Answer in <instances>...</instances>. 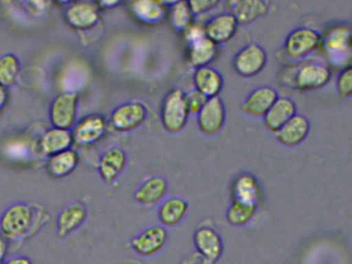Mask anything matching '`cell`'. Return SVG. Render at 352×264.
Returning <instances> with one entry per match:
<instances>
[{
    "instance_id": "25",
    "label": "cell",
    "mask_w": 352,
    "mask_h": 264,
    "mask_svg": "<svg viewBox=\"0 0 352 264\" xmlns=\"http://www.w3.org/2000/svg\"><path fill=\"white\" fill-rule=\"evenodd\" d=\"M309 130V121L304 116L296 115L275 135L281 145L295 148L305 141Z\"/></svg>"
},
{
    "instance_id": "8",
    "label": "cell",
    "mask_w": 352,
    "mask_h": 264,
    "mask_svg": "<svg viewBox=\"0 0 352 264\" xmlns=\"http://www.w3.org/2000/svg\"><path fill=\"white\" fill-rule=\"evenodd\" d=\"M168 242V232L162 225H154L133 238L131 247L140 257L152 258L160 254Z\"/></svg>"
},
{
    "instance_id": "40",
    "label": "cell",
    "mask_w": 352,
    "mask_h": 264,
    "mask_svg": "<svg viewBox=\"0 0 352 264\" xmlns=\"http://www.w3.org/2000/svg\"><path fill=\"white\" fill-rule=\"evenodd\" d=\"M121 1H118V0H107V1H99L98 6L101 10H113V8H117L121 4Z\"/></svg>"
},
{
    "instance_id": "37",
    "label": "cell",
    "mask_w": 352,
    "mask_h": 264,
    "mask_svg": "<svg viewBox=\"0 0 352 264\" xmlns=\"http://www.w3.org/2000/svg\"><path fill=\"white\" fill-rule=\"evenodd\" d=\"M8 99H10V94H8V89L0 86V113L3 111L4 108L8 105Z\"/></svg>"
},
{
    "instance_id": "32",
    "label": "cell",
    "mask_w": 352,
    "mask_h": 264,
    "mask_svg": "<svg viewBox=\"0 0 352 264\" xmlns=\"http://www.w3.org/2000/svg\"><path fill=\"white\" fill-rule=\"evenodd\" d=\"M336 89L343 99L352 97V65L344 68L337 78Z\"/></svg>"
},
{
    "instance_id": "14",
    "label": "cell",
    "mask_w": 352,
    "mask_h": 264,
    "mask_svg": "<svg viewBox=\"0 0 352 264\" xmlns=\"http://www.w3.org/2000/svg\"><path fill=\"white\" fill-rule=\"evenodd\" d=\"M194 245L197 253L208 264L217 263L223 255V240L212 228H199L194 234Z\"/></svg>"
},
{
    "instance_id": "29",
    "label": "cell",
    "mask_w": 352,
    "mask_h": 264,
    "mask_svg": "<svg viewBox=\"0 0 352 264\" xmlns=\"http://www.w3.org/2000/svg\"><path fill=\"white\" fill-rule=\"evenodd\" d=\"M167 6H169V23L175 31L184 33L188 27L194 24L195 17L188 1H173L167 3Z\"/></svg>"
},
{
    "instance_id": "19",
    "label": "cell",
    "mask_w": 352,
    "mask_h": 264,
    "mask_svg": "<svg viewBox=\"0 0 352 264\" xmlns=\"http://www.w3.org/2000/svg\"><path fill=\"white\" fill-rule=\"evenodd\" d=\"M88 218L86 207L80 203H74L64 207L56 220V227L59 238H64L80 230Z\"/></svg>"
},
{
    "instance_id": "4",
    "label": "cell",
    "mask_w": 352,
    "mask_h": 264,
    "mask_svg": "<svg viewBox=\"0 0 352 264\" xmlns=\"http://www.w3.org/2000/svg\"><path fill=\"white\" fill-rule=\"evenodd\" d=\"M78 93L63 92L57 95L49 108V120L52 128L70 130L78 122Z\"/></svg>"
},
{
    "instance_id": "34",
    "label": "cell",
    "mask_w": 352,
    "mask_h": 264,
    "mask_svg": "<svg viewBox=\"0 0 352 264\" xmlns=\"http://www.w3.org/2000/svg\"><path fill=\"white\" fill-rule=\"evenodd\" d=\"M188 3L195 18H198L199 16H202L217 8L219 1V0H192L188 1Z\"/></svg>"
},
{
    "instance_id": "10",
    "label": "cell",
    "mask_w": 352,
    "mask_h": 264,
    "mask_svg": "<svg viewBox=\"0 0 352 264\" xmlns=\"http://www.w3.org/2000/svg\"><path fill=\"white\" fill-rule=\"evenodd\" d=\"M267 64V53L258 43L242 48L233 60L235 72L243 78H252L263 72Z\"/></svg>"
},
{
    "instance_id": "38",
    "label": "cell",
    "mask_w": 352,
    "mask_h": 264,
    "mask_svg": "<svg viewBox=\"0 0 352 264\" xmlns=\"http://www.w3.org/2000/svg\"><path fill=\"white\" fill-rule=\"evenodd\" d=\"M182 264H208L206 263L204 258L201 256L200 254L196 253V254L188 256V258L184 259Z\"/></svg>"
},
{
    "instance_id": "15",
    "label": "cell",
    "mask_w": 352,
    "mask_h": 264,
    "mask_svg": "<svg viewBox=\"0 0 352 264\" xmlns=\"http://www.w3.org/2000/svg\"><path fill=\"white\" fill-rule=\"evenodd\" d=\"M237 20L231 12H223L213 17L205 24V35L217 45L229 43L237 32Z\"/></svg>"
},
{
    "instance_id": "16",
    "label": "cell",
    "mask_w": 352,
    "mask_h": 264,
    "mask_svg": "<svg viewBox=\"0 0 352 264\" xmlns=\"http://www.w3.org/2000/svg\"><path fill=\"white\" fill-rule=\"evenodd\" d=\"M74 137L70 130L52 128L39 137L37 149L41 155L49 158L70 150L74 145Z\"/></svg>"
},
{
    "instance_id": "35",
    "label": "cell",
    "mask_w": 352,
    "mask_h": 264,
    "mask_svg": "<svg viewBox=\"0 0 352 264\" xmlns=\"http://www.w3.org/2000/svg\"><path fill=\"white\" fill-rule=\"evenodd\" d=\"M184 37L188 41V45L199 41V39H204V37H206V35H205V25L201 24V23H194L192 26L188 27L184 31Z\"/></svg>"
},
{
    "instance_id": "28",
    "label": "cell",
    "mask_w": 352,
    "mask_h": 264,
    "mask_svg": "<svg viewBox=\"0 0 352 264\" xmlns=\"http://www.w3.org/2000/svg\"><path fill=\"white\" fill-rule=\"evenodd\" d=\"M80 157L74 150L57 154L47 160V168L54 178L62 179L72 174L78 167Z\"/></svg>"
},
{
    "instance_id": "17",
    "label": "cell",
    "mask_w": 352,
    "mask_h": 264,
    "mask_svg": "<svg viewBox=\"0 0 352 264\" xmlns=\"http://www.w3.org/2000/svg\"><path fill=\"white\" fill-rule=\"evenodd\" d=\"M277 99L278 94L271 87L254 89L242 103V113L252 118H264Z\"/></svg>"
},
{
    "instance_id": "12",
    "label": "cell",
    "mask_w": 352,
    "mask_h": 264,
    "mask_svg": "<svg viewBox=\"0 0 352 264\" xmlns=\"http://www.w3.org/2000/svg\"><path fill=\"white\" fill-rule=\"evenodd\" d=\"M199 130L207 136H213L223 130L226 122V108L219 97L208 99L197 116Z\"/></svg>"
},
{
    "instance_id": "20",
    "label": "cell",
    "mask_w": 352,
    "mask_h": 264,
    "mask_svg": "<svg viewBox=\"0 0 352 264\" xmlns=\"http://www.w3.org/2000/svg\"><path fill=\"white\" fill-rule=\"evenodd\" d=\"M168 192V184L162 176H152L144 181L135 191L134 199L140 205L146 207H154L165 201Z\"/></svg>"
},
{
    "instance_id": "3",
    "label": "cell",
    "mask_w": 352,
    "mask_h": 264,
    "mask_svg": "<svg viewBox=\"0 0 352 264\" xmlns=\"http://www.w3.org/2000/svg\"><path fill=\"white\" fill-rule=\"evenodd\" d=\"M320 47L332 61H346L352 55V27L345 24L331 27L320 39Z\"/></svg>"
},
{
    "instance_id": "24",
    "label": "cell",
    "mask_w": 352,
    "mask_h": 264,
    "mask_svg": "<svg viewBox=\"0 0 352 264\" xmlns=\"http://www.w3.org/2000/svg\"><path fill=\"white\" fill-rule=\"evenodd\" d=\"M219 54V45L204 37L188 45L186 57L190 65L198 70L210 66L217 59Z\"/></svg>"
},
{
    "instance_id": "13",
    "label": "cell",
    "mask_w": 352,
    "mask_h": 264,
    "mask_svg": "<svg viewBox=\"0 0 352 264\" xmlns=\"http://www.w3.org/2000/svg\"><path fill=\"white\" fill-rule=\"evenodd\" d=\"M131 16L144 25H158L168 17L169 6L158 0H138L130 2L128 6Z\"/></svg>"
},
{
    "instance_id": "9",
    "label": "cell",
    "mask_w": 352,
    "mask_h": 264,
    "mask_svg": "<svg viewBox=\"0 0 352 264\" xmlns=\"http://www.w3.org/2000/svg\"><path fill=\"white\" fill-rule=\"evenodd\" d=\"M148 119V111L142 103H127L119 105L111 113V128L118 132H131L144 125Z\"/></svg>"
},
{
    "instance_id": "22",
    "label": "cell",
    "mask_w": 352,
    "mask_h": 264,
    "mask_svg": "<svg viewBox=\"0 0 352 264\" xmlns=\"http://www.w3.org/2000/svg\"><path fill=\"white\" fill-rule=\"evenodd\" d=\"M296 115H297L296 103L287 97H278L276 103L269 110L263 119L267 130L276 134Z\"/></svg>"
},
{
    "instance_id": "26",
    "label": "cell",
    "mask_w": 352,
    "mask_h": 264,
    "mask_svg": "<svg viewBox=\"0 0 352 264\" xmlns=\"http://www.w3.org/2000/svg\"><path fill=\"white\" fill-rule=\"evenodd\" d=\"M188 203L182 197L165 199L159 207V221L163 227H175L184 221L188 215Z\"/></svg>"
},
{
    "instance_id": "11",
    "label": "cell",
    "mask_w": 352,
    "mask_h": 264,
    "mask_svg": "<svg viewBox=\"0 0 352 264\" xmlns=\"http://www.w3.org/2000/svg\"><path fill=\"white\" fill-rule=\"evenodd\" d=\"M332 72L324 64L310 63L302 66L294 79V86L300 92H309L322 88L330 82Z\"/></svg>"
},
{
    "instance_id": "6",
    "label": "cell",
    "mask_w": 352,
    "mask_h": 264,
    "mask_svg": "<svg viewBox=\"0 0 352 264\" xmlns=\"http://www.w3.org/2000/svg\"><path fill=\"white\" fill-rule=\"evenodd\" d=\"M65 22L78 31L91 30L101 21V8L98 2H69L64 12Z\"/></svg>"
},
{
    "instance_id": "41",
    "label": "cell",
    "mask_w": 352,
    "mask_h": 264,
    "mask_svg": "<svg viewBox=\"0 0 352 264\" xmlns=\"http://www.w3.org/2000/svg\"><path fill=\"white\" fill-rule=\"evenodd\" d=\"M0 264H2V263H0Z\"/></svg>"
},
{
    "instance_id": "31",
    "label": "cell",
    "mask_w": 352,
    "mask_h": 264,
    "mask_svg": "<svg viewBox=\"0 0 352 264\" xmlns=\"http://www.w3.org/2000/svg\"><path fill=\"white\" fill-rule=\"evenodd\" d=\"M21 72V62L12 53L4 54L0 57V86L8 89L18 81Z\"/></svg>"
},
{
    "instance_id": "2",
    "label": "cell",
    "mask_w": 352,
    "mask_h": 264,
    "mask_svg": "<svg viewBox=\"0 0 352 264\" xmlns=\"http://www.w3.org/2000/svg\"><path fill=\"white\" fill-rule=\"evenodd\" d=\"M190 114L186 103V94L180 89L170 91L165 97L161 108V123L167 132L177 134L186 128Z\"/></svg>"
},
{
    "instance_id": "5",
    "label": "cell",
    "mask_w": 352,
    "mask_h": 264,
    "mask_svg": "<svg viewBox=\"0 0 352 264\" xmlns=\"http://www.w3.org/2000/svg\"><path fill=\"white\" fill-rule=\"evenodd\" d=\"M109 132V123L104 116L90 114L78 120L72 133L74 145L87 148L96 145L104 139Z\"/></svg>"
},
{
    "instance_id": "30",
    "label": "cell",
    "mask_w": 352,
    "mask_h": 264,
    "mask_svg": "<svg viewBox=\"0 0 352 264\" xmlns=\"http://www.w3.org/2000/svg\"><path fill=\"white\" fill-rule=\"evenodd\" d=\"M256 205L233 201L228 207L226 219L234 227H244L254 219L256 212Z\"/></svg>"
},
{
    "instance_id": "36",
    "label": "cell",
    "mask_w": 352,
    "mask_h": 264,
    "mask_svg": "<svg viewBox=\"0 0 352 264\" xmlns=\"http://www.w3.org/2000/svg\"><path fill=\"white\" fill-rule=\"evenodd\" d=\"M8 240L0 234V263L6 261V255H8Z\"/></svg>"
},
{
    "instance_id": "33",
    "label": "cell",
    "mask_w": 352,
    "mask_h": 264,
    "mask_svg": "<svg viewBox=\"0 0 352 264\" xmlns=\"http://www.w3.org/2000/svg\"><path fill=\"white\" fill-rule=\"evenodd\" d=\"M207 101H208V99H207L204 95L198 92V91H190V93L186 94V103L188 114H190V115L198 116L201 110L206 105Z\"/></svg>"
},
{
    "instance_id": "23",
    "label": "cell",
    "mask_w": 352,
    "mask_h": 264,
    "mask_svg": "<svg viewBox=\"0 0 352 264\" xmlns=\"http://www.w3.org/2000/svg\"><path fill=\"white\" fill-rule=\"evenodd\" d=\"M195 90L204 95L207 99L219 97L223 90V79L221 72L211 66L198 68L192 77Z\"/></svg>"
},
{
    "instance_id": "18",
    "label": "cell",
    "mask_w": 352,
    "mask_h": 264,
    "mask_svg": "<svg viewBox=\"0 0 352 264\" xmlns=\"http://www.w3.org/2000/svg\"><path fill=\"white\" fill-rule=\"evenodd\" d=\"M127 154L119 147L109 148L99 160L98 170L101 179L111 185L119 179L127 166Z\"/></svg>"
},
{
    "instance_id": "1",
    "label": "cell",
    "mask_w": 352,
    "mask_h": 264,
    "mask_svg": "<svg viewBox=\"0 0 352 264\" xmlns=\"http://www.w3.org/2000/svg\"><path fill=\"white\" fill-rule=\"evenodd\" d=\"M35 214L28 203H14L0 217V234L8 241L24 238L34 226Z\"/></svg>"
},
{
    "instance_id": "7",
    "label": "cell",
    "mask_w": 352,
    "mask_h": 264,
    "mask_svg": "<svg viewBox=\"0 0 352 264\" xmlns=\"http://www.w3.org/2000/svg\"><path fill=\"white\" fill-rule=\"evenodd\" d=\"M320 39L322 37L314 29L304 27L295 29L285 39V53L292 59H304L320 48Z\"/></svg>"
},
{
    "instance_id": "39",
    "label": "cell",
    "mask_w": 352,
    "mask_h": 264,
    "mask_svg": "<svg viewBox=\"0 0 352 264\" xmlns=\"http://www.w3.org/2000/svg\"><path fill=\"white\" fill-rule=\"evenodd\" d=\"M2 264H33V263L28 257L14 256L12 258L8 259L6 263Z\"/></svg>"
},
{
    "instance_id": "21",
    "label": "cell",
    "mask_w": 352,
    "mask_h": 264,
    "mask_svg": "<svg viewBox=\"0 0 352 264\" xmlns=\"http://www.w3.org/2000/svg\"><path fill=\"white\" fill-rule=\"evenodd\" d=\"M228 4L238 24L244 26L264 18L269 12L268 3L262 0H235Z\"/></svg>"
},
{
    "instance_id": "27",
    "label": "cell",
    "mask_w": 352,
    "mask_h": 264,
    "mask_svg": "<svg viewBox=\"0 0 352 264\" xmlns=\"http://www.w3.org/2000/svg\"><path fill=\"white\" fill-rule=\"evenodd\" d=\"M234 201L258 205L261 196L260 185L252 174H242L233 184Z\"/></svg>"
}]
</instances>
